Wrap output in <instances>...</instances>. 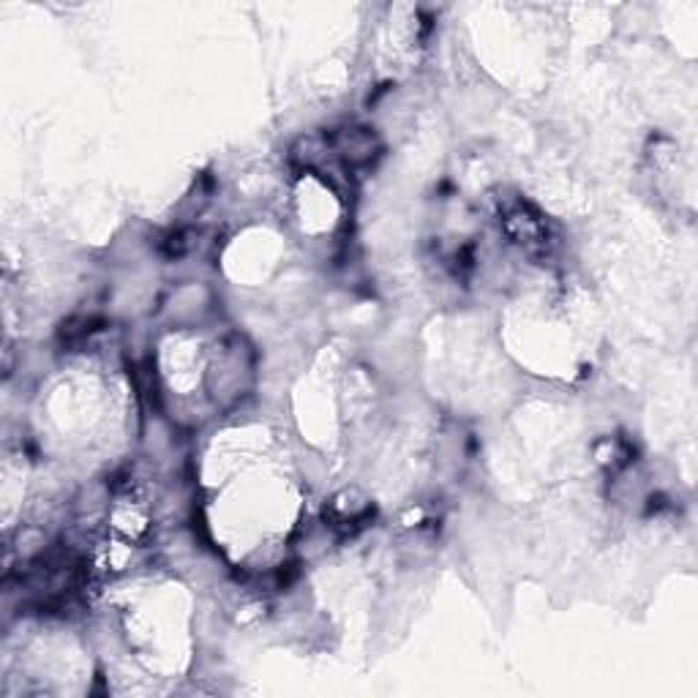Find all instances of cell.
Segmentation results:
<instances>
[{
	"mask_svg": "<svg viewBox=\"0 0 698 698\" xmlns=\"http://www.w3.org/2000/svg\"><path fill=\"white\" fill-rule=\"evenodd\" d=\"M502 227L508 238L524 246L527 251H546L552 244L548 240V222L527 202H516L502 213Z\"/></svg>",
	"mask_w": 698,
	"mask_h": 698,
	"instance_id": "obj_1",
	"label": "cell"
},
{
	"mask_svg": "<svg viewBox=\"0 0 698 698\" xmlns=\"http://www.w3.org/2000/svg\"><path fill=\"white\" fill-rule=\"evenodd\" d=\"M333 151L342 156V162L347 167H368L371 158L377 156V142H374V134L366 129H347L344 134H339L333 140Z\"/></svg>",
	"mask_w": 698,
	"mask_h": 698,
	"instance_id": "obj_2",
	"label": "cell"
}]
</instances>
